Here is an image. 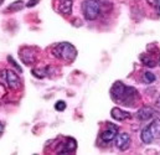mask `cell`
Returning <instances> with one entry per match:
<instances>
[{"label": "cell", "mask_w": 160, "mask_h": 155, "mask_svg": "<svg viewBox=\"0 0 160 155\" xmlns=\"http://www.w3.org/2000/svg\"><path fill=\"white\" fill-rule=\"evenodd\" d=\"M111 96L114 102L132 107L138 99V92L133 87H127L123 82H116L111 89Z\"/></svg>", "instance_id": "cell-1"}, {"label": "cell", "mask_w": 160, "mask_h": 155, "mask_svg": "<svg viewBox=\"0 0 160 155\" xmlns=\"http://www.w3.org/2000/svg\"><path fill=\"white\" fill-rule=\"evenodd\" d=\"M52 53L53 56H56L57 58L60 60H63V61H67V62H71L76 58L77 56V50L76 47L70 43V42H60L57 45L53 46L52 48Z\"/></svg>", "instance_id": "cell-2"}, {"label": "cell", "mask_w": 160, "mask_h": 155, "mask_svg": "<svg viewBox=\"0 0 160 155\" xmlns=\"http://www.w3.org/2000/svg\"><path fill=\"white\" fill-rule=\"evenodd\" d=\"M101 2L98 0H84L82 2V12L87 20H96L99 16Z\"/></svg>", "instance_id": "cell-3"}, {"label": "cell", "mask_w": 160, "mask_h": 155, "mask_svg": "<svg viewBox=\"0 0 160 155\" xmlns=\"http://www.w3.org/2000/svg\"><path fill=\"white\" fill-rule=\"evenodd\" d=\"M0 82L10 89H18L21 86L20 78L12 70H4L0 72Z\"/></svg>", "instance_id": "cell-4"}, {"label": "cell", "mask_w": 160, "mask_h": 155, "mask_svg": "<svg viewBox=\"0 0 160 155\" xmlns=\"http://www.w3.org/2000/svg\"><path fill=\"white\" fill-rule=\"evenodd\" d=\"M117 134H118V127L114 125V124H109L108 128L101 134V139L104 143H111L112 140L116 139Z\"/></svg>", "instance_id": "cell-5"}, {"label": "cell", "mask_w": 160, "mask_h": 155, "mask_svg": "<svg viewBox=\"0 0 160 155\" xmlns=\"http://www.w3.org/2000/svg\"><path fill=\"white\" fill-rule=\"evenodd\" d=\"M116 147L119 150H127L130 145V135L128 133H118L116 137Z\"/></svg>", "instance_id": "cell-6"}, {"label": "cell", "mask_w": 160, "mask_h": 155, "mask_svg": "<svg viewBox=\"0 0 160 155\" xmlns=\"http://www.w3.org/2000/svg\"><path fill=\"white\" fill-rule=\"evenodd\" d=\"M20 58L25 65H29V66L34 65L36 61L35 53H34L32 48H30V47H24L20 50Z\"/></svg>", "instance_id": "cell-7"}, {"label": "cell", "mask_w": 160, "mask_h": 155, "mask_svg": "<svg viewBox=\"0 0 160 155\" xmlns=\"http://www.w3.org/2000/svg\"><path fill=\"white\" fill-rule=\"evenodd\" d=\"M77 148V143L75 139L72 138H67L66 142L62 144V147L57 150V153H61V154H65V153H73Z\"/></svg>", "instance_id": "cell-8"}, {"label": "cell", "mask_w": 160, "mask_h": 155, "mask_svg": "<svg viewBox=\"0 0 160 155\" xmlns=\"http://www.w3.org/2000/svg\"><path fill=\"white\" fill-rule=\"evenodd\" d=\"M154 114H155V111L152 107H142L137 112V118L139 120H148V119L153 118Z\"/></svg>", "instance_id": "cell-9"}, {"label": "cell", "mask_w": 160, "mask_h": 155, "mask_svg": "<svg viewBox=\"0 0 160 155\" xmlns=\"http://www.w3.org/2000/svg\"><path fill=\"white\" fill-rule=\"evenodd\" d=\"M111 116H112L113 119L119 120V122H123V120H125V119H129V118L132 117L130 116V113H128V112L120 109V108H118V107L112 108V111H111Z\"/></svg>", "instance_id": "cell-10"}, {"label": "cell", "mask_w": 160, "mask_h": 155, "mask_svg": "<svg viewBox=\"0 0 160 155\" xmlns=\"http://www.w3.org/2000/svg\"><path fill=\"white\" fill-rule=\"evenodd\" d=\"M72 4H73L72 0H62L60 2V8H58L60 12L63 15H68L72 11Z\"/></svg>", "instance_id": "cell-11"}, {"label": "cell", "mask_w": 160, "mask_h": 155, "mask_svg": "<svg viewBox=\"0 0 160 155\" xmlns=\"http://www.w3.org/2000/svg\"><path fill=\"white\" fill-rule=\"evenodd\" d=\"M140 138H142V140H143L145 144H150V143H153L154 137H153V134H152V132H150V129H149V125H147V127L142 130Z\"/></svg>", "instance_id": "cell-12"}, {"label": "cell", "mask_w": 160, "mask_h": 155, "mask_svg": "<svg viewBox=\"0 0 160 155\" xmlns=\"http://www.w3.org/2000/svg\"><path fill=\"white\" fill-rule=\"evenodd\" d=\"M149 129L154 137V139L160 138V119H154L150 124H149Z\"/></svg>", "instance_id": "cell-13"}, {"label": "cell", "mask_w": 160, "mask_h": 155, "mask_svg": "<svg viewBox=\"0 0 160 155\" xmlns=\"http://www.w3.org/2000/svg\"><path fill=\"white\" fill-rule=\"evenodd\" d=\"M140 60H142L143 63H144L145 66H148V67H155V66H157V62H155L153 58L148 57L147 55H142V56H140Z\"/></svg>", "instance_id": "cell-14"}, {"label": "cell", "mask_w": 160, "mask_h": 155, "mask_svg": "<svg viewBox=\"0 0 160 155\" xmlns=\"http://www.w3.org/2000/svg\"><path fill=\"white\" fill-rule=\"evenodd\" d=\"M143 79H144L145 83H153L155 81V75L152 73V72H149V71H147V72H144Z\"/></svg>", "instance_id": "cell-15"}, {"label": "cell", "mask_w": 160, "mask_h": 155, "mask_svg": "<svg viewBox=\"0 0 160 155\" xmlns=\"http://www.w3.org/2000/svg\"><path fill=\"white\" fill-rule=\"evenodd\" d=\"M22 6H24V2H22V1H15L14 4H11V5L9 6V9H8V10L14 11V10H19V9H21Z\"/></svg>", "instance_id": "cell-16"}, {"label": "cell", "mask_w": 160, "mask_h": 155, "mask_svg": "<svg viewBox=\"0 0 160 155\" xmlns=\"http://www.w3.org/2000/svg\"><path fill=\"white\" fill-rule=\"evenodd\" d=\"M32 73H34V76H36L38 78H43L46 76V73H47V71L46 70H32Z\"/></svg>", "instance_id": "cell-17"}, {"label": "cell", "mask_w": 160, "mask_h": 155, "mask_svg": "<svg viewBox=\"0 0 160 155\" xmlns=\"http://www.w3.org/2000/svg\"><path fill=\"white\" fill-rule=\"evenodd\" d=\"M55 109L58 111V112L65 111V109H66V103H65L63 101H58V102H56V104H55Z\"/></svg>", "instance_id": "cell-18"}, {"label": "cell", "mask_w": 160, "mask_h": 155, "mask_svg": "<svg viewBox=\"0 0 160 155\" xmlns=\"http://www.w3.org/2000/svg\"><path fill=\"white\" fill-rule=\"evenodd\" d=\"M8 60H9V62H11V63L14 65V67H15V68H16L18 71H20V72H22V70H21V67H20V66H18V63H16V62L14 61V58H12V57H10V56H9V57H8Z\"/></svg>", "instance_id": "cell-19"}, {"label": "cell", "mask_w": 160, "mask_h": 155, "mask_svg": "<svg viewBox=\"0 0 160 155\" xmlns=\"http://www.w3.org/2000/svg\"><path fill=\"white\" fill-rule=\"evenodd\" d=\"M39 2V0H30L28 4H26V6H29V8H31V6H35L36 4Z\"/></svg>", "instance_id": "cell-20"}, {"label": "cell", "mask_w": 160, "mask_h": 155, "mask_svg": "<svg viewBox=\"0 0 160 155\" xmlns=\"http://www.w3.org/2000/svg\"><path fill=\"white\" fill-rule=\"evenodd\" d=\"M155 8H157V10H158V12L160 14V0H155V5H154Z\"/></svg>", "instance_id": "cell-21"}, {"label": "cell", "mask_w": 160, "mask_h": 155, "mask_svg": "<svg viewBox=\"0 0 160 155\" xmlns=\"http://www.w3.org/2000/svg\"><path fill=\"white\" fill-rule=\"evenodd\" d=\"M147 1H148V2H149V4H152V5H153V6H154V5H155V0H147Z\"/></svg>", "instance_id": "cell-22"}, {"label": "cell", "mask_w": 160, "mask_h": 155, "mask_svg": "<svg viewBox=\"0 0 160 155\" xmlns=\"http://www.w3.org/2000/svg\"><path fill=\"white\" fill-rule=\"evenodd\" d=\"M2 130H4V125H2V123L0 122V134L2 133Z\"/></svg>", "instance_id": "cell-23"}]
</instances>
